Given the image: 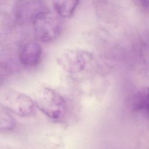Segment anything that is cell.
<instances>
[{"mask_svg": "<svg viewBox=\"0 0 149 149\" xmlns=\"http://www.w3.org/2000/svg\"><path fill=\"white\" fill-rule=\"evenodd\" d=\"M88 52L80 49H69L62 52L57 58L59 65L65 71L75 73L83 70L86 66Z\"/></svg>", "mask_w": 149, "mask_h": 149, "instance_id": "obj_3", "label": "cell"}, {"mask_svg": "<svg viewBox=\"0 0 149 149\" xmlns=\"http://www.w3.org/2000/svg\"><path fill=\"white\" fill-rule=\"evenodd\" d=\"M32 23L35 38L43 43L54 41L59 37L63 30L61 17L49 10L39 15Z\"/></svg>", "mask_w": 149, "mask_h": 149, "instance_id": "obj_1", "label": "cell"}, {"mask_svg": "<svg viewBox=\"0 0 149 149\" xmlns=\"http://www.w3.org/2000/svg\"><path fill=\"white\" fill-rule=\"evenodd\" d=\"M47 6L42 0H18L14 10L17 20L22 23H27L41 13L48 11Z\"/></svg>", "mask_w": 149, "mask_h": 149, "instance_id": "obj_4", "label": "cell"}, {"mask_svg": "<svg viewBox=\"0 0 149 149\" xmlns=\"http://www.w3.org/2000/svg\"><path fill=\"white\" fill-rule=\"evenodd\" d=\"M15 123V119L10 115L7 109L1 111V127L2 129H9L13 127Z\"/></svg>", "mask_w": 149, "mask_h": 149, "instance_id": "obj_9", "label": "cell"}, {"mask_svg": "<svg viewBox=\"0 0 149 149\" xmlns=\"http://www.w3.org/2000/svg\"><path fill=\"white\" fill-rule=\"evenodd\" d=\"M6 107L8 109L22 116H27L32 113L36 105L31 98L20 93L10 94L6 98Z\"/></svg>", "mask_w": 149, "mask_h": 149, "instance_id": "obj_5", "label": "cell"}, {"mask_svg": "<svg viewBox=\"0 0 149 149\" xmlns=\"http://www.w3.org/2000/svg\"><path fill=\"white\" fill-rule=\"evenodd\" d=\"M42 55V48L36 41H29L24 44L19 52L21 63L26 66H33L40 62Z\"/></svg>", "mask_w": 149, "mask_h": 149, "instance_id": "obj_6", "label": "cell"}, {"mask_svg": "<svg viewBox=\"0 0 149 149\" xmlns=\"http://www.w3.org/2000/svg\"><path fill=\"white\" fill-rule=\"evenodd\" d=\"M142 6L148 12H149V0H140Z\"/></svg>", "mask_w": 149, "mask_h": 149, "instance_id": "obj_10", "label": "cell"}, {"mask_svg": "<svg viewBox=\"0 0 149 149\" xmlns=\"http://www.w3.org/2000/svg\"><path fill=\"white\" fill-rule=\"evenodd\" d=\"M80 0H52L53 8L62 18L70 17L74 12Z\"/></svg>", "mask_w": 149, "mask_h": 149, "instance_id": "obj_8", "label": "cell"}, {"mask_svg": "<svg viewBox=\"0 0 149 149\" xmlns=\"http://www.w3.org/2000/svg\"><path fill=\"white\" fill-rule=\"evenodd\" d=\"M35 105L49 118L59 119L65 113L66 105L63 98L54 90L42 86L36 91Z\"/></svg>", "mask_w": 149, "mask_h": 149, "instance_id": "obj_2", "label": "cell"}, {"mask_svg": "<svg viewBox=\"0 0 149 149\" xmlns=\"http://www.w3.org/2000/svg\"><path fill=\"white\" fill-rule=\"evenodd\" d=\"M131 107L135 112H143L149 119V86L143 87L133 95Z\"/></svg>", "mask_w": 149, "mask_h": 149, "instance_id": "obj_7", "label": "cell"}]
</instances>
